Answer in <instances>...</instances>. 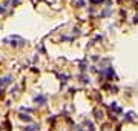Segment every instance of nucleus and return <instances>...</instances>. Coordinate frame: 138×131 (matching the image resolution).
Returning <instances> with one entry per match:
<instances>
[{
    "mask_svg": "<svg viewBox=\"0 0 138 131\" xmlns=\"http://www.w3.org/2000/svg\"><path fill=\"white\" fill-rule=\"evenodd\" d=\"M9 82H11V77H3L2 80H0V85H8Z\"/></svg>",
    "mask_w": 138,
    "mask_h": 131,
    "instance_id": "nucleus-1",
    "label": "nucleus"
},
{
    "mask_svg": "<svg viewBox=\"0 0 138 131\" xmlns=\"http://www.w3.org/2000/svg\"><path fill=\"white\" fill-rule=\"evenodd\" d=\"M35 102H38V103H45V102H46V97H45V96H38V97H35Z\"/></svg>",
    "mask_w": 138,
    "mask_h": 131,
    "instance_id": "nucleus-2",
    "label": "nucleus"
},
{
    "mask_svg": "<svg viewBox=\"0 0 138 131\" xmlns=\"http://www.w3.org/2000/svg\"><path fill=\"white\" fill-rule=\"evenodd\" d=\"M22 119H23V120H28V122H29V120H31V117H29V116H22Z\"/></svg>",
    "mask_w": 138,
    "mask_h": 131,
    "instance_id": "nucleus-3",
    "label": "nucleus"
}]
</instances>
